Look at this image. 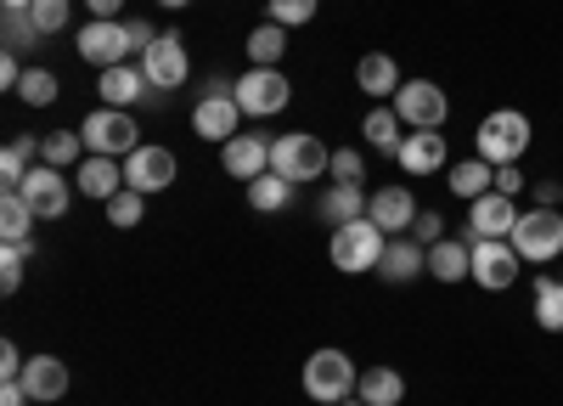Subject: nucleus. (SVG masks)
<instances>
[{
  "label": "nucleus",
  "mask_w": 563,
  "mask_h": 406,
  "mask_svg": "<svg viewBox=\"0 0 563 406\" xmlns=\"http://www.w3.org/2000/svg\"><path fill=\"white\" fill-rule=\"evenodd\" d=\"M29 18H34V29H40V34H57V29L68 23V0H34Z\"/></svg>",
  "instance_id": "ea45409f"
},
{
  "label": "nucleus",
  "mask_w": 563,
  "mask_h": 406,
  "mask_svg": "<svg viewBox=\"0 0 563 406\" xmlns=\"http://www.w3.org/2000/svg\"><path fill=\"white\" fill-rule=\"evenodd\" d=\"M327 164H333V147H327L321 135H310V130H294V135H276V142H271V169L282 180H294V187L321 180Z\"/></svg>",
  "instance_id": "7ed1b4c3"
},
{
  "label": "nucleus",
  "mask_w": 563,
  "mask_h": 406,
  "mask_svg": "<svg viewBox=\"0 0 563 406\" xmlns=\"http://www.w3.org/2000/svg\"><path fill=\"white\" fill-rule=\"evenodd\" d=\"M512 226H519V204L507 193H485L467 204V226H462V243H479V238H512Z\"/></svg>",
  "instance_id": "9b49d317"
},
{
  "label": "nucleus",
  "mask_w": 563,
  "mask_h": 406,
  "mask_svg": "<svg viewBox=\"0 0 563 406\" xmlns=\"http://www.w3.org/2000/svg\"><path fill=\"white\" fill-rule=\"evenodd\" d=\"M23 389H29V400H63L68 395V367H63L57 355H29Z\"/></svg>",
  "instance_id": "4be33fe9"
},
{
  "label": "nucleus",
  "mask_w": 563,
  "mask_h": 406,
  "mask_svg": "<svg viewBox=\"0 0 563 406\" xmlns=\"http://www.w3.org/2000/svg\"><path fill=\"white\" fill-rule=\"evenodd\" d=\"M29 40H40L34 18H29V12H7V45L18 52V45H29Z\"/></svg>",
  "instance_id": "37998d69"
},
{
  "label": "nucleus",
  "mask_w": 563,
  "mask_h": 406,
  "mask_svg": "<svg viewBox=\"0 0 563 406\" xmlns=\"http://www.w3.org/2000/svg\"><path fill=\"white\" fill-rule=\"evenodd\" d=\"M79 135H85V147L102 153V158H130L141 147V130H135V113L130 108H97V113L79 124Z\"/></svg>",
  "instance_id": "39448f33"
},
{
  "label": "nucleus",
  "mask_w": 563,
  "mask_h": 406,
  "mask_svg": "<svg viewBox=\"0 0 563 406\" xmlns=\"http://www.w3.org/2000/svg\"><path fill=\"white\" fill-rule=\"evenodd\" d=\"M355 395H361L366 406H400V400H406V378H400L395 367H366L361 384H355Z\"/></svg>",
  "instance_id": "cd10ccee"
},
{
  "label": "nucleus",
  "mask_w": 563,
  "mask_h": 406,
  "mask_svg": "<svg viewBox=\"0 0 563 406\" xmlns=\"http://www.w3.org/2000/svg\"><path fill=\"white\" fill-rule=\"evenodd\" d=\"M79 169V193L85 198H113V193H124V164L119 158H102V153H90L85 164H74Z\"/></svg>",
  "instance_id": "5701e85b"
},
{
  "label": "nucleus",
  "mask_w": 563,
  "mask_h": 406,
  "mask_svg": "<svg viewBox=\"0 0 563 406\" xmlns=\"http://www.w3.org/2000/svg\"><path fill=\"white\" fill-rule=\"evenodd\" d=\"M282 57H288V29L265 18V23L249 34V63H254V68H276Z\"/></svg>",
  "instance_id": "c85d7f7f"
},
{
  "label": "nucleus",
  "mask_w": 563,
  "mask_h": 406,
  "mask_svg": "<svg viewBox=\"0 0 563 406\" xmlns=\"http://www.w3.org/2000/svg\"><path fill=\"white\" fill-rule=\"evenodd\" d=\"M18 97H23L29 108H52V102L63 97V85H57V74H52V68H29V74H23V85H18Z\"/></svg>",
  "instance_id": "c9c22d12"
},
{
  "label": "nucleus",
  "mask_w": 563,
  "mask_h": 406,
  "mask_svg": "<svg viewBox=\"0 0 563 406\" xmlns=\"http://www.w3.org/2000/svg\"><path fill=\"white\" fill-rule=\"evenodd\" d=\"M389 249V232H378L372 226V215L350 220V226H333V243H327V260H333V271H344V277H361V271H378Z\"/></svg>",
  "instance_id": "f03ea898"
},
{
  "label": "nucleus",
  "mask_w": 563,
  "mask_h": 406,
  "mask_svg": "<svg viewBox=\"0 0 563 406\" xmlns=\"http://www.w3.org/2000/svg\"><path fill=\"white\" fill-rule=\"evenodd\" d=\"M422 271H429V249H422L411 232H406V238H389V249H384V260H378V277H384V283H417Z\"/></svg>",
  "instance_id": "6ab92c4d"
},
{
  "label": "nucleus",
  "mask_w": 563,
  "mask_h": 406,
  "mask_svg": "<svg viewBox=\"0 0 563 406\" xmlns=\"http://www.w3.org/2000/svg\"><path fill=\"white\" fill-rule=\"evenodd\" d=\"M141 74H147L153 90H180L186 79H192V57H186V40H180L175 29L158 34V40H153V52L141 57Z\"/></svg>",
  "instance_id": "9d476101"
},
{
  "label": "nucleus",
  "mask_w": 563,
  "mask_h": 406,
  "mask_svg": "<svg viewBox=\"0 0 563 406\" xmlns=\"http://www.w3.org/2000/svg\"><path fill=\"white\" fill-rule=\"evenodd\" d=\"M85 12H90V18H119L124 0H85Z\"/></svg>",
  "instance_id": "de8ad7c7"
},
{
  "label": "nucleus",
  "mask_w": 563,
  "mask_h": 406,
  "mask_svg": "<svg viewBox=\"0 0 563 406\" xmlns=\"http://www.w3.org/2000/svg\"><path fill=\"white\" fill-rule=\"evenodd\" d=\"M141 215H147V193H135V187H124V193H113L108 198V226H141Z\"/></svg>",
  "instance_id": "e433bc0d"
},
{
  "label": "nucleus",
  "mask_w": 563,
  "mask_h": 406,
  "mask_svg": "<svg viewBox=\"0 0 563 406\" xmlns=\"http://www.w3.org/2000/svg\"><path fill=\"white\" fill-rule=\"evenodd\" d=\"M29 254H34L29 238H0V288H7V294L23 288V265H29Z\"/></svg>",
  "instance_id": "72a5a7b5"
},
{
  "label": "nucleus",
  "mask_w": 563,
  "mask_h": 406,
  "mask_svg": "<svg viewBox=\"0 0 563 406\" xmlns=\"http://www.w3.org/2000/svg\"><path fill=\"white\" fill-rule=\"evenodd\" d=\"M395 113H400L411 130H445L451 97H445L434 79H406V85L395 90Z\"/></svg>",
  "instance_id": "6e6552de"
},
{
  "label": "nucleus",
  "mask_w": 563,
  "mask_h": 406,
  "mask_svg": "<svg viewBox=\"0 0 563 406\" xmlns=\"http://www.w3.org/2000/svg\"><path fill=\"white\" fill-rule=\"evenodd\" d=\"M530 299H536V322L547 333H563V277H536Z\"/></svg>",
  "instance_id": "c756f323"
},
{
  "label": "nucleus",
  "mask_w": 563,
  "mask_h": 406,
  "mask_svg": "<svg viewBox=\"0 0 563 406\" xmlns=\"http://www.w3.org/2000/svg\"><path fill=\"white\" fill-rule=\"evenodd\" d=\"M417 209H422V204H417L406 187H378V193H372V204H366L372 226H378V232H389V238H406V232H411Z\"/></svg>",
  "instance_id": "f3484780"
},
{
  "label": "nucleus",
  "mask_w": 563,
  "mask_h": 406,
  "mask_svg": "<svg viewBox=\"0 0 563 406\" xmlns=\"http://www.w3.org/2000/svg\"><path fill=\"white\" fill-rule=\"evenodd\" d=\"M249 204L260 215H276V209H288L294 204V180H282L276 169H265L260 180H249Z\"/></svg>",
  "instance_id": "7c9ffc66"
},
{
  "label": "nucleus",
  "mask_w": 563,
  "mask_h": 406,
  "mask_svg": "<svg viewBox=\"0 0 563 406\" xmlns=\"http://www.w3.org/2000/svg\"><path fill=\"white\" fill-rule=\"evenodd\" d=\"M496 193H507V198H519V193H525L519 164H496Z\"/></svg>",
  "instance_id": "a18cd8bd"
},
{
  "label": "nucleus",
  "mask_w": 563,
  "mask_h": 406,
  "mask_svg": "<svg viewBox=\"0 0 563 406\" xmlns=\"http://www.w3.org/2000/svg\"><path fill=\"white\" fill-rule=\"evenodd\" d=\"M445 158H451V153H445V135H440V130H411L406 142H400V153H395V164H400L406 175H440Z\"/></svg>",
  "instance_id": "a211bd4d"
},
{
  "label": "nucleus",
  "mask_w": 563,
  "mask_h": 406,
  "mask_svg": "<svg viewBox=\"0 0 563 406\" xmlns=\"http://www.w3.org/2000/svg\"><path fill=\"white\" fill-rule=\"evenodd\" d=\"M429 277H434V283H474V249L440 238V243L429 249Z\"/></svg>",
  "instance_id": "b1692460"
},
{
  "label": "nucleus",
  "mask_w": 563,
  "mask_h": 406,
  "mask_svg": "<svg viewBox=\"0 0 563 406\" xmlns=\"http://www.w3.org/2000/svg\"><path fill=\"white\" fill-rule=\"evenodd\" d=\"M97 90H102V108H135V102L147 97L153 85H147V74H141V68L119 63V68H102Z\"/></svg>",
  "instance_id": "412c9836"
},
{
  "label": "nucleus",
  "mask_w": 563,
  "mask_h": 406,
  "mask_svg": "<svg viewBox=\"0 0 563 406\" xmlns=\"http://www.w3.org/2000/svg\"><path fill=\"white\" fill-rule=\"evenodd\" d=\"M79 57H85V63H97V68H119V63L130 57V45H124V23H113V18L85 23V29H79Z\"/></svg>",
  "instance_id": "2eb2a0df"
},
{
  "label": "nucleus",
  "mask_w": 563,
  "mask_h": 406,
  "mask_svg": "<svg viewBox=\"0 0 563 406\" xmlns=\"http://www.w3.org/2000/svg\"><path fill=\"white\" fill-rule=\"evenodd\" d=\"M158 7H169V12H180V7H192V0H158Z\"/></svg>",
  "instance_id": "3c124183"
},
{
  "label": "nucleus",
  "mask_w": 563,
  "mask_h": 406,
  "mask_svg": "<svg viewBox=\"0 0 563 406\" xmlns=\"http://www.w3.org/2000/svg\"><path fill=\"white\" fill-rule=\"evenodd\" d=\"M316 12H321V0H271V23L282 29H305Z\"/></svg>",
  "instance_id": "4c0bfd02"
},
{
  "label": "nucleus",
  "mask_w": 563,
  "mask_h": 406,
  "mask_svg": "<svg viewBox=\"0 0 563 406\" xmlns=\"http://www.w3.org/2000/svg\"><path fill=\"white\" fill-rule=\"evenodd\" d=\"M530 142H536V130H530V113H519V108H496L474 130V153L485 164H519L530 153Z\"/></svg>",
  "instance_id": "f257e3e1"
},
{
  "label": "nucleus",
  "mask_w": 563,
  "mask_h": 406,
  "mask_svg": "<svg viewBox=\"0 0 563 406\" xmlns=\"http://www.w3.org/2000/svg\"><path fill=\"white\" fill-rule=\"evenodd\" d=\"M34 153H40V147L29 142V135H12V142H7V158H0V187L18 193V187H23V175L34 169V164H29Z\"/></svg>",
  "instance_id": "f704fd0d"
},
{
  "label": "nucleus",
  "mask_w": 563,
  "mask_h": 406,
  "mask_svg": "<svg viewBox=\"0 0 563 406\" xmlns=\"http://www.w3.org/2000/svg\"><path fill=\"white\" fill-rule=\"evenodd\" d=\"M175 175H180V158L169 147H147V142H141L124 158V187H135V193H164Z\"/></svg>",
  "instance_id": "f8f14e48"
},
{
  "label": "nucleus",
  "mask_w": 563,
  "mask_h": 406,
  "mask_svg": "<svg viewBox=\"0 0 563 406\" xmlns=\"http://www.w3.org/2000/svg\"><path fill=\"white\" fill-rule=\"evenodd\" d=\"M0 7H7V12H29V7H34V0H0Z\"/></svg>",
  "instance_id": "8fccbe9b"
},
{
  "label": "nucleus",
  "mask_w": 563,
  "mask_h": 406,
  "mask_svg": "<svg viewBox=\"0 0 563 406\" xmlns=\"http://www.w3.org/2000/svg\"><path fill=\"white\" fill-rule=\"evenodd\" d=\"M563 204V180H536V209H558Z\"/></svg>",
  "instance_id": "49530a36"
},
{
  "label": "nucleus",
  "mask_w": 563,
  "mask_h": 406,
  "mask_svg": "<svg viewBox=\"0 0 563 406\" xmlns=\"http://www.w3.org/2000/svg\"><path fill=\"white\" fill-rule=\"evenodd\" d=\"M192 130L203 135V142H231V135L243 130V108H238V97H198V108H192Z\"/></svg>",
  "instance_id": "dca6fc26"
},
{
  "label": "nucleus",
  "mask_w": 563,
  "mask_h": 406,
  "mask_svg": "<svg viewBox=\"0 0 563 406\" xmlns=\"http://www.w3.org/2000/svg\"><path fill=\"white\" fill-rule=\"evenodd\" d=\"M79 153H90L79 130H52V135H45V142H40V158H45V164H52V169H68V164H85Z\"/></svg>",
  "instance_id": "2f4dec72"
},
{
  "label": "nucleus",
  "mask_w": 563,
  "mask_h": 406,
  "mask_svg": "<svg viewBox=\"0 0 563 406\" xmlns=\"http://www.w3.org/2000/svg\"><path fill=\"white\" fill-rule=\"evenodd\" d=\"M361 142L372 147V153H400V142H406V119L395 113V108H372L366 119H361Z\"/></svg>",
  "instance_id": "393cba45"
},
{
  "label": "nucleus",
  "mask_w": 563,
  "mask_h": 406,
  "mask_svg": "<svg viewBox=\"0 0 563 406\" xmlns=\"http://www.w3.org/2000/svg\"><path fill=\"white\" fill-rule=\"evenodd\" d=\"M355 384H361V367L344 355V350H310L305 355V395L310 400H321V406H339V400H350L355 395Z\"/></svg>",
  "instance_id": "20e7f679"
},
{
  "label": "nucleus",
  "mask_w": 563,
  "mask_h": 406,
  "mask_svg": "<svg viewBox=\"0 0 563 406\" xmlns=\"http://www.w3.org/2000/svg\"><path fill=\"white\" fill-rule=\"evenodd\" d=\"M288 97H294V85H288V74H282V68H249L238 79L243 119H276L282 108H288Z\"/></svg>",
  "instance_id": "0eeeda50"
},
{
  "label": "nucleus",
  "mask_w": 563,
  "mask_h": 406,
  "mask_svg": "<svg viewBox=\"0 0 563 406\" xmlns=\"http://www.w3.org/2000/svg\"><path fill=\"white\" fill-rule=\"evenodd\" d=\"M451 193L462 198V204H474V198H485V193H496V164H485L479 153L474 158H462V164H451Z\"/></svg>",
  "instance_id": "a878e982"
},
{
  "label": "nucleus",
  "mask_w": 563,
  "mask_h": 406,
  "mask_svg": "<svg viewBox=\"0 0 563 406\" xmlns=\"http://www.w3.org/2000/svg\"><path fill=\"white\" fill-rule=\"evenodd\" d=\"M23 367H29V361L18 355V344L7 339V344H0V384H18L23 378Z\"/></svg>",
  "instance_id": "c03bdc74"
},
{
  "label": "nucleus",
  "mask_w": 563,
  "mask_h": 406,
  "mask_svg": "<svg viewBox=\"0 0 563 406\" xmlns=\"http://www.w3.org/2000/svg\"><path fill=\"white\" fill-rule=\"evenodd\" d=\"M366 204H372V193H361V187H327V193L316 198V215H321L327 226H350V220L366 215Z\"/></svg>",
  "instance_id": "bb28decb"
},
{
  "label": "nucleus",
  "mask_w": 563,
  "mask_h": 406,
  "mask_svg": "<svg viewBox=\"0 0 563 406\" xmlns=\"http://www.w3.org/2000/svg\"><path fill=\"white\" fill-rule=\"evenodd\" d=\"M339 406H366V400H361V395H350V400H339Z\"/></svg>",
  "instance_id": "603ef678"
},
{
  "label": "nucleus",
  "mask_w": 563,
  "mask_h": 406,
  "mask_svg": "<svg viewBox=\"0 0 563 406\" xmlns=\"http://www.w3.org/2000/svg\"><path fill=\"white\" fill-rule=\"evenodd\" d=\"M0 406H29V389H23V378H18V384H0Z\"/></svg>",
  "instance_id": "09e8293b"
},
{
  "label": "nucleus",
  "mask_w": 563,
  "mask_h": 406,
  "mask_svg": "<svg viewBox=\"0 0 563 406\" xmlns=\"http://www.w3.org/2000/svg\"><path fill=\"white\" fill-rule=\"evenodd\" d=\"M327 175H333V187H361V175H366V158L355 147H339L333 164H327Z\"/></svg>",
  "instance_id": "58836bf2"
},
{
  "label": "nucleus",
  "mask_w": 563,
  "mask_h": 406,
  "mask_svg": "<svg viewBox=\"0 0 563 406\" xmlns=\"http://www.w3.org/2000/svg\"><path fill=\"white\" fill-rule=\"evenodd\" d=\"M34 204L23 193H0V238H29L34 232Z\"/></svg>",
  "instance_id": "473e14b6"
},
{
  "label": "nucleus",
  "mask_w": 563,
  "mask_h": 406,
  "mask_svg": "<svg viewBox=\"0 0 563 406\" xmlns=\"http://www.w3.org/2000/svg\"><path fill=\"white\" fill-rule=\"evenodd\" d=\"M29 204H34V215L40 220H63L68 215V180H63V169H52V164H34L29 175H23V187H18Z\"/></svg>",
  "instance_id": "4468645a"
},
{
  "label": "nucleus",
  "mask_w": 563,
  "mask_h": 406,
  "mask_svg": "<svg viewBox=\"0 0 563 406\" xmlns=\"http://www.w3.org/2000/svg\"><path fill=\"white\" fill-rule=\"evenodd\" d=\"M220 164H225V175L231 180H260L265 169H271V135H260V130H238L231 142L220 147Z\"/></svg>",
  "instance_id": "ddd939ff"
},
{
  "label": "nucleus",
  "mask_w": 563,
  "mask_h": 406,
  "mask_svg": "<svg viewBox=\"0 0 563 406\" xmlns=\"http://www.w3.org/2000/svg\"><path fill=\"white\" fill-rule=\"evenodd\" d=\"M507 243L519 249V260H530V265L558 260V254H563V215H558V209H530V215H519V226H512Z\"/></svg>",
  "instance_id": "423d86ee"
},
{
  "label": "nucleus",
  "mask_w": 563,
  "mask_h": 406,
  "mask_svg": "<svg viewBox=\"0 0 563 406\" xmlns=\"http://www.w3.org/2000/svg\"><path fill=\"white\" fill-rule=\"evenodd\" d=\"M355 85L366 90L372 102H384V97H395L406 79H400V63H395L389 52H366V57L355 63Z\"/></svg>",
  "instance_id": "aec40b11"
},
{
  "label": "nucleus",
  "mask_w": 563,
  "mask_h": 406,
  "mask_svg": "<svg viewBox=\"0 0 563 406\" xmlns=\"http://www.w3.org/2000/svg\"><path fill=\"white\" fill-rule=\"evenodd\" d=\"M474 249V283L485 288V294H501V288H512L519 283V249H512L507 238H479V243H467Z\"/></svg>",
  "instance_id": "1a4fd4ad"
},
{
  "label": "nucleus",
  "mask_w": 563,
  "mask_h": 406,
  "mask_svg": "<svg viewBox=\"0 0 563 406\" xmlns=\"http://www.w3.org/2000/svg\"><path fill=\"white\" fill-rule=\"evenodd\" d=\"M153 40H158V29H153V23L124 18V45H130V57H147V52H153Z\"/></svg>",
  "instance_id": "79ce46f5"
},
{
  "label": "nucleus",
  "mask_w": 563,
  "mask_h": 406,
  "mask_svg": "<svg viewBox=\"0 0 563 406\" xmlns=\"http://www.w3.org/2000/svg\"><path fill=\"white\" fill-rule=\"evenodd\" d=\"M411 238H417L422 249H434V243L445 238V215H440V209H417V220H411Z\"/></svg>",
  "instance_id": "a19ab883"
}]
</instances>
